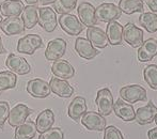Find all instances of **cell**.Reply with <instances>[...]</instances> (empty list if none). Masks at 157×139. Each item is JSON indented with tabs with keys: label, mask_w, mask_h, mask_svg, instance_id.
Instances as JSON below:
<instances>
[{
	"label": "cell",
	"mask_w": 157,
	"mask_h": 139,
	"mask_svg": "<svg viewBox=\"0 0 157 139\" xmlns=\"http://www.w3.org/2000/svg\"><path fill=\"white\" fill-rule=\"evenodd\" d=\"M122 11L114 3H103L95 9V18L97 21L110 23L120 18Z\"/></svg>",
	"instance_id": "1"
},
{
	"label": "cell",
	"mask_w": 157,
	"mask_h": 139,
	"mask_svg": "<svg viewBox=\"0 0 157 139\" xmlns=\"http://www.w3.org/2000/svg\"><path fill=\"white\" fill-rule=\"evenodd\" d=\"M43 46V40L37 34H27L17 42V52L21 54L33 55Z\"/></svg>",
	"instance_id": "2"
},
{
	"label": "cell",
	"mask_w": 157,
	"mask_h": 139,
	"mask_svg": "<svg viewBox=\"0 0 157 139\" xmlns=\"http://www.w3.org/2000/svg\"><path fill=\"white\" fill-rule=\"evenodd\" d=\"M58 23L63 31L66 32L68 35H76L77 37L85 29V26L81 24L79 18H77L76 15L73 14L60 15V17L58 18Z\"/></svg>",
	"instance_id": "3"
},
{
	"label": "cell",
	"mask_w": 157,
	"mask_h": 139,
	"mask_svg": "<svg viewBox=\"0 0 157 139\" xmlns=\"http://www.w3.org/2000/svg\"><path fill=\"white\" fill-rule=\"evenodd\" d=\"M120 96L129 104H134L147 100V91L140 85L124 86L120 89Z\"/></svg>",
	"instance_id": "4"
},
{
	"label": "cell",
	"mask_w": 157,
	"mask_h": 139,
	"mask_svg": "<svg viewBox=\"0 0 157 139\" xmlns=\"http://www.w3.org/2000/svg\"><path fill=\"white\" fill-rule=\"evenodd\" d=\"M95 104L98 108V114L101 116H109L113 111V98L112 93L108 88L98 90L95 98Z\"/></svg>",
	"instance_id": "5"
},
{
	"label": "cell",
	"mask_w": 157,
	"mask_h": 139,
	"mask_svg": "<svg viewBox=\"0 0 157 139\" xmlns=\"http://www.w3.org/2000/svg\"><path fill=\"white\" fill-rule=\"evenodd\" d=\"M123 39L132 47H140L143 43V30L132 23H127L123 27Z\"/></svg>",
	"instance_id": "6"
},
{
	"label": "cell",
	"mask_w": 157,
	"mask_h": 139,
	"mask_svg": "<svg viewBox=\"0 0 157 139\" xmlns=\"http://www.w3.org/2000/svg\"><path fill=\"white\" fill-rule=\"evenodd\" d=\"M39 24L46 32H52L58 25V18L54 9L43 6L40 8L39 12Z\"/></svg>",
	"instance_id": "7"
},
{
	"label": "cell",
	"mask_w": 157,
	"mask_h": 139,
	"mask_svg": "<svg viewBox=\"0 0 157 139\" xmlns=\"http://www.w3.org/2000/svg\"><path fill=\"white\" fill-rule=\"evenodd\" d=\"M106 119L101 114L95 111H87L81 118V124L89 131L101 132L106 127Z\"/></svg>",
	"instance_id": "8"
},
{
	"label": "cell",
	"mask_w": 157,
	"mask_h": 139,
	"mask_svg": "<svg viewBox=\"0 0 157 139\" xmlns=\"http://www.w3.org/2000/svg\"><path fill=\"white\" fill-rule=\"evenodd\" d=\"M26 89L30 95L36 98H45L49 96L50 92H52L49 83L43 80L42 78H34L29 80Z\"/></svg>",
	"instance_id": "9"
},
{
	"label": "cell",
	"mask_w": 157,
	"mask_h": 139,
	"mask_svg": "<svg viewBox=\"0 0 157 139\" xmlns=\"http://www.w3.org/2000/svg\"><path fill=\"white\" fill-rule=\"evenodd\" d=\"M32 114V109H30L25 104H17L15 105L9 114V124L13 127H17L21 124H23L27 118Z\"/></svg>",
	"instance_id": "10"
},
{
	"label": "cell",
	"mask_w": 157,
	"mask_h": 139,
	"mask_svg": "<svg viewBox=\"0 0 157 139\" xmlns=\"http://www.w3.org/2000/svg\"><path fill=\"white\" fill-rule=\"evenodd\" d=\"M6 68H9V70H11V72L17 75H26L31 71V67L27 60L15 54L9 55L6 60Z\"/></svg>",
	"instance_id": "11"
},
{
	"label": "cell",
	"mask_w": 157,
	"mask_h": 139,
	"mask_svg": "<svg viewBox=\"0 0 157 139\" xmlns=\"http://www.w3.org/2000/svg\"><path fill=\"white\" fill-rule=\"evenodd\" d=\"M0 29L6 35H18L25 31V24L21 17H6L2 19L0 24Z\"/></svg>",
	"instance_id": "12"
},
{
	"label": "cell",
	"mask_w": 157,
	"mask_h": 139,
	"mask_svg": "<svg viewBox=\"0 0 157 139\" xmlns=\"http://www.w3.org/2000/svg\"><path fill=\"white\" fill-rule=\"evenodd\" d=\"M66 52V42L61 37H57L47 44L45 50V58L49 61H56L61 59Z\"/></svg>",
	"instance_id": "13"
},
{
	"label": "cell",
	"mask_w": 157,
	"mask_h": 139,
	"mask_svg": "<svg viewBox=\"0 0 157 139\" xmlns=\"http://www.w3.org/2000/svg\"><path fill=\"white\" fill-rule=\"evenodd\" d=\"M78 18L83 26L87 27H94L97 21L95 18V8L90 2H81L77 8Z\"/></svg>",
	"instance_id": "14"
},
{
	"label": "cell",
	"mask_w": 157,
	"mask_h": 139,
	"mask_svg": "<svg viewBox=\"0 0 157 139\" xmlns=\"http://www.w3.org/2000/svg\"><path fill=\"white\" fill-rule=\"evenodd\" d=\"M75 50L81 58L87 60H91L99 54V52L90 43L89 40L80 37H77L75 41Z\"/></svg>",
	"instance_id": "15"
},
{
	"label": "cell",
	"mask_w": 157,
	"mask_h": 139,
	"mask_svg": "<svg viewBox=\"0 0 157 139\" xmlns=\"http://www.w3.org/2000/svg\"><path fill=\"white\" fill-rule=\"evenodd\" d=\"M156 114H157V107L153 104L152 101H149V103L145 106L137 109L135 120L140 125H145L153 122Z\"/></svg>",
	"instance_id": "16"
},
{
	"label": "cell",
	"mask_w": 157,
	"mask_h": 139,
	"mask_svg": "<svg viewBox=\"0 0 157 139\" xmlns=\"http://www.w3.org/2000/svg\"><path fill=\"white\" fill-rule=\"evenodd\" d=\"M157 55V40L147 39L145 42H143L142 45L139 47L137 52V57L140 62H147L151 61Z\"/></svg>",
	"instance_id": "17"
},
{
	"label": "cell",
	"mask_w": 157,
	"mask_h": 139,
	"mask_svg": "<svg viewBox=\"0 0 157 139\" xmlns=\"http://www.w3.org/2000/svg\"><path fill=\"white\" fill-rule=\"evenodd\" d=\"M52 72L56 77L61 79H70L75 75V70L73 65L67 60L58 59L54 61L52 65Z\"/></svg>",
	"instance_id": "18"
},
{
	"label": "cell",
	"mask_w": 157,
	"mask_h": 139,
	"mask_svg": "<svg viewBox=\"0 0 157 139\" xmlns=\"http://www.w3.org/2000/svg\"><path fill=\"white\" fill-rule=\"evenodd\" d=\"M25 9L21 0H4L0 3V14L6 17H15L23 14Z\"/></svg>",
	"instance_id": "19"
},
{
	"label": "cell",
	"mask_w": 157,
	"mask_h": 139,
	"mask_svg": "<svg viewBox=\"0 0 157 139\" xmlns=\"http://www.w3.org/2000/svg\"><path fill=\"white\" fill-rule=\"evenodd\" d=\"M49 87L52 92H54L56 95L60 96V98H70L74 93V89L68 83V81L65 79L58 78V77L50 79Z\"/></svg>",
	"instance_id": "20"
},
{
	"label": "cell",
	"mask_w": 157,
	"mask_h": 139,
	"mask_svg": "<svg viewBox=\"0 0 157 139\" xmlns=\"http://www.w3.org/2000/svg\"><path fill=\"white\" fill-rule=\"evenodd\" d=\"M87 39L90 43L97 48H105L108 46V42L106 32L98 27H88L87 29Z\"/></svg>",
	"instance_id": "21"
},
{
	"label": "cell",
	"mask_w": 157,
	"mask_h": 139,
	"mask_svg": "<svg viewBox=\"0 0 157 139\" xmlns=\"http://www.w3.org/2000/svg\"><path fill=\"white\" fill-rule=\"evenodd\" d=\"M113 111L117 114V117H119L126 122L135 120V117H136V111H135L132 105L125 103L124 101L120 100V98L113 104Z\"/></svg>",
	"instance_id": "22"
},
{
	"label": "cell",
	"mask_w": 157,
	"mask_h": 139,
	"mask_svg": "<svg viewBox=\"0 0 157 139\" xmlns=\"http://www.w3.org/2000/svg\"><path fill=\"white\" fill-rule=\"evenodd\" d=\"M87 112V102L82 96H77L70 103L67 108V114L72 120L78 121Z\"/></svg>",
	"instance_id": "23"
},
{
	"label": "cell",
	"mask_w": 157,
	"mask_h": 139,
	"mask_svg": "<svg viewBox=\"0 0 157 139\" xmlns=\"http://www.w3.org/2000/svg\"><path fill=\"white\" fill-rule=\"evenodd\" d=\"M105 32L109 44H111V45H121L122 44L123 26L120 23H118L116 21L108 23Z\"/></svg>",
	"instance_id": "24"
},
{
	"label": "cell",
	"mask_w": 157,
	"mask_h": 139,
	"mask_svg": "<svg viewBox=\"0 0 157 139\" xmlns=\"http://www.w3.org/2000/svg\"><path fill=\"white\" fill-rule=\"evenodd\" d=\"M55 123V114L52 109H45L43 111L40 112L37 116L36 120H35V126H36V131L40 134L44 133L47 129H52V125Z\"/></svg>",
	"instance_id": "25"
},
{
	"label": "cell",
	"mask_w": 157,
	"mask_h": 139,
	"mask_svg": "<svg viewBox=\"0 0 157 139\" xmlns=\"http://www.w3.org/2000/svg\"><path fill=\"white\" fill-rule=\"evenodd\" d=\"M36 126L31 120H26L23 124L16 127L14 139H32L36 135Z\"/></svg>",
	"instance_id": "26"
},
{
	"label": "cell",
	"mask_w": 157,
	"mask_h": 139,
	"mask_svg": "<svg viewBox=\"0 0 157 139\" xmlns=\"http://www.w3.org/2000/svg\"><path fill=\"white\" fill-rule=\"evenodd\" d=\"M40 8L36 6H27L23 11V21L26 29H32L39 24Z\"/></svg>",
	"instance_id": "27"
},
{
	"label": "cell",
	"mask_w": 157,
	"mask_h": 139,
	"mask_svg": "<svg viewBox=\"0 0 157 139\" xmlns=\"http://www.w3.org/2000/svg\"><path fill=\"white\" fill-rule=\"evenodd\" d=\"M139 24L147 32H157V14L153 12H145L139 16Z\"/></svg>",
	"instance_id": "28"
},
{
	"label": "cell",
	"mask_w": 157,
	"mask_h": 139,
	"mask_svg": "<svg viewBox=\"0 0 157 139\" xmlns=\"http://www.w3.org/2000/svg\"><path fill=\"white\" fill-rule=\"evenodd\" d=\"M118 6L123 13L127 15L134 14L137 12H143L142 0H120Z\"/></svg>",
	"instance_id": "29"
},
{
	"label": "cell",
	"mask_w": 157,
	"mask_h": 139,
	"mask_svg": "<svg viewBox=\"0 0 157 139\" xmlns=\"http://www.w3.org/2000/svg\"><path fill=\"white\" fill-rule=\"evenodd\" d=\"M17 83L16 74L11 71H3L0 72V91L14 89Z\"/></svg>",
	"instance_id": "30"
},
{
	"label": "cell",
	"mask_w": 157,
	"mask_h": 139,
	"mask_svg": "<svg viewBox=\"0 0 157 139\" xmlns=\"http://www.w3.org/2000/svg\"><path fill=\"white\" fill-rule=\"evenodd\" d=\"M77 6V0H57L54 3V10L60 15L70 14Z\"/></svg>",
	"instance_id": "31"
},
{
	"label": "cell",
	"mask_w": 157,
	"mask_h": 139,
	"mask_svg": "<svg viewBox=\"0 0 157 139\" xmlns=\"http://www.w3.org/2000/svg\"><path fill=\"white\" fill-rule=\"evenodd\" d=\"M143 76L147 83L154 90H157V65L150 64L143 70Z\"/></svg>",
	"instance_id": "32"
},
{
	"label": "cell",
	"mask_w": 157,
	"mask_h": 139,
	"mask_svg": "<svg viewBox=\"0 0 157 139\" xmlns=\"http://www.w3.org/2000/svg\"><path fill=\"white\" fill-rule=\"evenodd\" d=\"M39 139H64V133L59 127H52L44 133H41Z\"/></svg>",
	"instance_id": "33"
},
{
	"label": "cell",
	"mask_w": 157,
	"mask_h": 139,
	"mask_svg": "<svg viewBox=\"0 0 157 139\" xmlns=\"http://www.w3.org/2000/svg\"><path fill=\"white\" fill-rule=\"evenodd\" d=\"M104 139H124L121 131L117 129L116 126H110L105 127L104 129Z\"/></svg>",
	"instance_id": "34"
},
{
	"label": "cell",
	"mask_w": 157,
	"mask_h": 139,
	"mask_svg": "<svg viewBox=\"0 0 157 139\" xmlns=\"http://www.w3.org/2000/svg\"><path fill=\"white\" fill-rule=\"evenodd\" d=\"M10 114V105L6 101H0V129H2L9 118Z\"/></svg>",
	"instance_id": "35"
},
{
	"label": "cell",
	"mask_w": 157,
	"mask_h": 139,
	"mask_svg": "<svg viewBox=\"0 0 157 139\" xmlns=\"http://www.w3.org/2000/svg\"><path fill=\"white\" fill-rule=\"evenodd\" d=\"M147 4L153 13L157 12V0H147Z\"/></svg>",
	"instance_id": "36"
},
{
	"label": "cell",
	"mask_w": 157,
	"mask_h": 139,
	"mask_svg": "<svg viewBox=\"0 0 157 139\" xmlns=\"http://www.w3.org/2000/svg\"><path fill=\"white\" fill-rule=\"evenodd\" d=\"M147 137L149 139H157V127H154L147 132Z\"/></svg>",
	"instance_id": "37"
},
{
	"label": "cell",
	"mask_w": 157,
	"mask_h": 139,
	"mask_svg": "<svg viewBox=\"0 0 157 139\" xmlns=\"http://www.w3.org/2000/svg\"><path fill=\"white\" fill-rule=\"evenodd\" d=\"M42 3V6H48V4H54L57 0H39Z\"/></svg>",
	"instance_id": "38"
},
{
	"label": "cell",
	"mask_w": 157,
	"mask_h": 139,
	"mask_svg": "<svg viewBox=\"0 0 157 139\" xmlns=\"http://www.w3.org/2000/svg\"><path fill=\"white\" fill-rule=\"evenodd\" d=\"M4 52H6V48L3 47V44H2V39H1V37H0V55L4 54Z\"/></svg>",
	"instance_id": "39"
},
{
	"label": "cell",
	"mask_w": 157,
	"mask_h": 139,
	"mask_svg": "<svg viewBox=\"0 0 157 139\" xmlns=\"http://www.w3.org/2000/svg\"><path fill=\"white\" fill-rule=\"evenodd\" d=\"M25 1L29 6H34V4H36V2H39V0H25Z\"/></svg>",
	"instance_id": "40"
},
{
	"label": "cell",
	"mask_w": 157,
	"mask_h": 139,
	"mask_svg": "<svg viewBox=\"0 0 157 139\" xmlns=\"http://www.w3.org/2000/svg\"><path fill=\"white\" fill-rule=\"evenodd\" d=\"M154 121H155V123L157 124V114H156V117H155V119H154Z\"/></svg>",
	"instance_id": "41"
},
{
	"label": "cell",
	"mask_w": 157,
	"mask_h": 139,
	"mask_svg": "<svg viewBox=\"0 0 157 139\" xmlns=\"http://www.w3.org/2000/svg\"><path fill=\"white\" fill-rule=\"evenodd\" d=\"M1 21H2V15L0 14V24H1Z\"/></svg>",
	"instance_id": "42"
},
{
	"label": "cell",
	"mask_w": 157,
	"mask_h": 139,
	"mask_svg": "<svg viewBox=\"0 0 157 139\" xmlns=\"http://www.w3.org/2000/svg\"><path fill=\"white\" fill-rule=\"evenodd\" d=\"M142 1H147V0H142Z\"/></svg>",
	"instance_id": "43"
}]
</instances>
